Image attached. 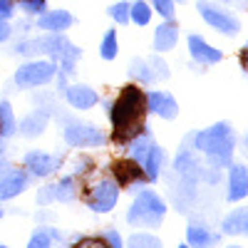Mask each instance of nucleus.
<instances>
[{
  "mask_svg": "<svg viewBox=\"0 0 248 248\" xmlns=\"http://www.w3.org/2000/svg\"><path fill=\"white\" fill-rule=\"evenodd\" d=\"M223 3H236V0H223Z\"/></svg>",
  "mask_w": 248,
  "mask_h": 248,
  "instance_id": "obj_40",
  "label": "nucleus"
},
{
  "mask_svg": "<svg viewBox=\"0 0 248 248\" xmlns=\"http://www.w3.org/2000/svg\"><path fill=\"white\" fill-rule=\"evenodd\" d=\"M15 3L28 15H40V13L47 10V0H15Z\"/></svg>",
  "mask_w": 248,
  "mask_h": 248,
  "instance_id": "obj_30",
  "label": "nucleus"
},
{
  "mask_svg": "<svg viewBox=\"0 0 248 248\" xmlns=\"http://www.w3.org/2000/svg\"><path fill=\"white\" fill-rule=\"evenodd\" d=\"M75 199V176H65L60 184H52L47 189L37 194V203H50V201H72Z\"/></svg>",
  "mask_w": 248,
  "mask_h": 248,
  "instance_id": "obj_17",
  "label": "nucleus"
},
{
  "mask_svg": "<svg viewBox=\"0 0 248 248\" xmlns=\"http://www.w3.org/2000/svg\"><path fill=\"white\" fill-rule=\"evenodd\" d=\"M164 216H167L164 199H159V194H154L152 189H141L127 214V221L139 229H156V226H161Z\"/></svg>",
  "mask_w": 248,
  "mask_h": 248,
  "instance_id": "obj_4",
  "label": "nucleus"
},
{
  "mask_svg": "<svg viewBox=\"0 0 248 248\" xmlns=\"http://www.w3.org/2000/svg\"><path fill=\"white\" fill-rule=\"evenodd\" d=\"M0 218H3V209H0Z\"/></svg>",
  "mask_w": 248,
  "mask_h": 248,
  "instance_id": "obj_42",
  "label": "nucleus"
},
{
  "mask_svg": "<svg viewBox=\"0 0 248 248\" xmlns=\"http://www.w3.org/2000/svg\"><path fill=\"white\" fill-rule=\"evenodd\" d=\"M75 25V17L67 10H45L37 15V28L45 32H65Z\"/></svg>",
  "mask_w": 248,
  "mask_h": 248,
  "instance_id": "obj_14",
  "label": "nucleus"
},
{
  "mask_svg": "<svg viewBox=\"0 0 248 248\" xmlns=\"http://www.w3.org/2000/svg\"><path fill=\"white\" fill-rule=\"evenodd\" d=\"M112 174H114V181H117L119 189H127V186H132L137 181H147L141 164L134 161V159H119V161H114L112 164Z\"/></svg>",
  "mask_w": 248,
  "mask_h": 248,
  "instance_id": "obj_11",
  "label": "nucleus"
},
{
  "mask_svg": "<svg viewBox=\"0 0 248 248\" xmlns=\"http://www.w3.org/2000/svg\"><path fill=\"white\" fill-rule=\"evenodd\" d=\"M127 248H161V241L152 233H134L129 236Z\"/></svg>",
  "mask_w": 248,
  "mask_h": 248,
  "instance_id": "obj_28",
  "label": "nucleus"
},
{
  "mask_svg": "<svg viewBox=\"0 0 248 248\" xmlns=\"http://www.w3.org/2000/svg\"><path fill=\"white\" fill-rule=\"evenodd\" d=\"M0 248H8V246H3V243H0Z\"/></svg>",
  "mask_w": 248,
  "mask_h": 248,
  "instance_id": "obj_43",
  "label": "nucleus"
},
{
  "mask_svg": "<svg viewBox=\"0 0 248 248\" xmlns=\"http://www.w3.org/2000/svg\"><path fill=\"white\" fill-rule=\"evenodd\" d=\"M196 10L201 13V17H203L214 30H218V32H223V35H229V37L236 35V32L241 30L238 17H236L231 10H226V8H221V5H216V3L201 0V3L196 5Z\"/></svg>",
  "mask_w": 248,
  "mask_h": 248,
  "instance_id": "obj_6",
  "label": "nucleus"
},
{
  "mask_svg": "<svg viewBox=\"0 0 248 248\" xmlns=\"http://www.w3.org/2000/svg\"><path fill=\"white\" fill-rule=\"evenodd\" d=\"M15 52L20 55H35V52H45L52 55L55 60H60V87L65 90L67 77L75 75V65L79 60V50L70 43L62 32H47L45 37H35V40H25L15 47Z\"/></svg>",
  "mask_w": 248,
  "mask_h": 248,
  "instance_id": "obj_2",
  "label": "nucleus"
},
{
  "mask_svg": "<svg viewBox=\"0 0 248 248\" xmlns=\"http://www.w3.org/2000/svg\"><path fill=\"white\" fill-rule=\"evenodd\" d=\"M47 124V114L45 112H32L30 117H25L23 122H20V134L23 137H37L40 132L45 129Z\"/></svg>",
  "mask_w": 248,
  "mask_h": 248,
  "instance_id": "obj_24",
  "label": "nucleus"
},
{
  "mask_svg": "<svg viewBox=\"0 0 248 248\" xmlns=\"http://www.w3.org/2000/svg\"><path fill=\"white\" fill-rule=\"evenodd\" d=\"M144 99H147V112L159 114L161 119H174L179 114V105H176V99L169 92L152 90L149 94H144Z\"/></svg>",
  "mask_w": 248,
  "mask_h": 248,
  "instance_id": "obj_12",
  "label": "nucleus"
},
{
  "mask_svg": "<svg viewBox=\"0 0 248 248\" xmlns=\"http://www.w3.org/2000/svg\"><path fill=\"white\" fill-rule=\"evenodd\" d=\"M147 99L144 92L137 85H127L122 87L119 97L114 99V105L109 109V119H112V141L117 144H129L134 137H139L141 132H147Z\"/></svg>",
  "mask_w": 248,
  "mask_h": 248,
  "instance_id": "obj_1",
  "label": "nucleus"
},
{
  "mask_svg": "<svg viewBox=\"0 0 248 248\" xmlns=\"http://www.w3.org/2000/svg\"><path fill=\"white\" fill-rule=\"evenodd\" d=\"M117 50H119V45H117V32H114V30H107L105 37H102L99 55L105 57V60H114V57H117Z\"/></svg>",
  "mask_w": 248,
  "mask_h": 248,
  "instance_id": "obj_27",
  "label": "nucleus"
},
{
  "mask_svg": "<svg viewBox=\"0 0 248 248\" xmlns=\"http://www.w3.org/2000/svg\"><path fill=\"white\" fill-rule=\"evenodd\" d=\"M194 141V149H199L201 154H206L214 167H231V159H233V149H236V134L231 129L229 122H218L214 127L196 132L191 137Z\"/></svg>",
  "mask_w": 248,
  "mask_h": 248,
  "instance_id": "obj_3",
  "label": "nucleus"
},
{
  "mask_svg": "<svg viewBox=\"0 0 248 248\" xmlns=\"http://www.w3.org/2000/svg\"><path fill=\"white\" fill-rule=\"evenodd\" d=\"M117 199H119V186L114 179H102L97 181L90 194H87V206L97 214H107L117 206Z\"/></svg>",
  "mask_w": 248,
  "mask_h": 248,
  "instance_id": "obj_7",
  "label": "nucleus"
},
{
  "mask_svg": "<svg viewBox=\"0 0 248 248\" xmlns=\"http://www.w3.org/2000/svg\"><path fill=\"white\" fill-rule=\"evenodd\" d=\"M15 15V0H0V20H10Z\"/></svg>",
  "mask_w": 248,
  "mask_h": 248,
  "instance_id": "obj_34",
  "label": "nucleus"
},
{
  "mask_svg": "<svg viewBox=\"0 0 248 248\" xmlns=\"http://www.w3.org/2000/svg\"><path fill=\"white\" fill-rule=\"evenodd\" d=\"M221 229L226 236H246L248 238V206L246 209H236L223 218Z\"/></svg>",
  "mask_w": 248,
  "mask_h": 248,
  "instance_id": "obj_22",
  "label": "nucleus"
},
{
  "mask_svg": "<svg viewBox=\"0 0 248 248\" xmlns=\"http://www.w3.org/2000/svg\"><path fill=\"white\" fill-rule=\"evenodd\" d=\"M109 17L114 20V23H119V25H127L129 23V5L127 3H114L112 8H109Z\"/></svg>",
  "mask_w": 248,
  "mask_h": 248,
  "instance_id": "obj_31",
  "label": "nucleus"
},
{
  "mask_svg": "<svg viewBox=\"0 0 248 248\" xmlns=\"http://www.w3.org/2000/svg\"><path fill=\"white\" fill-rule=\"evenodd\" d=\"M28 174L10 161H0V201L15 199L28 189Z\"/></svg>",
  "mask_w": 248,
  "mask_h": 248,
  "instance_id": "obj_8",
  "label": "nucleus"
},
{
  "mask_svg": "<svg viewBox=\"0 0 248 248\" xmlns=\"http://www.w3.org/2000/svg\"><path fill=\"white\" fill-rule=\"evenodd\" d=\"M231 248H238V246H231Z\"/></svg>",
  "mask_w": 248,
  "mask_h": 248,
  "instance_id": "obj_44",
  "label": "nucleus"
},
{
  "mask_svg": "<svg viewBox=\"0 0 248 248\" xmlns=\"http://www.w3.org/2000/svg\"><path fill=\"white\" fill-rule=\"evenodd\" d=\"M57 72V65L50 60H32V62H25L20 65V70L15 72V85L20 90H32V87H40V85H47V82L55 77Z\"/></svg>",
  "mask_w": 248,
  "mask_h": 248,
  "instance_id": "obj_5",
  "label": "nucleus"
},
{
  "mask_svg": "<svg viewBox=\"0 0 248 248\" xmlns=\"http://www.w3.org/2000/svg\"><path fill=\"white\" fill-rule=\"evenodd\" d=\"M102 236H105V241H107L112 248H124V246H122V236H119L117 231H105Z\"/></svg>",
  "mask_w": 248,
  "mask_h": 248,
  "instance_id": "obj_35",
  "label": "nucleus"
},
{
  "mask_svg": "<svg viewBox=\"0 0 248 248\" xmlns=\"http://www.w3.org/2000/svg\"><path fill=\"white\" fill-rule=\"evenodd\" d=\"M243 147H246V156H248V134L243 137Z\"/></svg>",
  "mask_w": 248,
  "mask_h": 248,
  "instance_id": "obj_39",
  "label": "nucleus"
},
{
  "mask_svg": "<svg viewBox=\"0 0 248 248\" xmlns=\"http://www.w3.org/2000/svg\"><path fill=\"white\" fill-rule=\"evenodd\" d=\"M3 152H5V139L0 137V156H3Z\"/></svg>",
  "mask_w": 248,
  "mask_h": 248,
  "instance_id": "obj_38",
  "label": "nucleus"
},
{
  "mask_svg": "<svg viewBox=\"0 0 248 248\" xmlns=\"http://www.w3.org/2000/svg\"><path fill=\"white\" fill-rule=\"evenodd\" d=\"M176 171H179L181 179H186L189 184H194V181H199V179H206L203 167L199 164L194 149H189V147H184V149L179 152V156H176Z\"/></svg>",
  "mask_w": 248,
  "mask_h": 248,
  "instance_id": "obj_15",
  "label": "nucleus"
},
{
  "mask_svg": "<svg viewBox=\"0 0 248 248\" xmlns=\"http://www.w3.org/2000/svg\"><path fill=\"white\" fill-rule=\"evenodd\" d=\"M152 8L164 20H174V0H152Z\"/></svg>",
  "mask_w": 248,
  "mask_h": 248,
  "instance_id": "obj_33",
  "label": "nucleus"
},
{
  "mask_svg": "<svg viewBox=\"0 0 248 248\" xmlns=\"http://www.w3.org/2000/svg\"><path fill=\"white\" fill-rule=\"evenodd\" d=\"M65 94H67V102L75 107V109H90L97 105V92L87 85H72V87H65Z\"/></svg>",
  "mask_w": 248,
  "mask_h": 248,
  "instance_id": "obj_20",
  "label": "nucleus"
},
{
  "mask_svg": "<svg viewBox=\"0 0 248 248\" xmlns=\"http://www.w3.org/2000/svg\"><path fill=\"white\" fill-rule=\"evenodd\" d=\"M65 141L70 147H102V144H105V134H102L94 124L70 122L65 127Z\"/></svg>",
  "mask_w": 248,
  "mask_h": 248,
  "instance_id": "obj_9",
  "label": "nucleus"
},
{
  "mask_svg": "<svg viewBox=\"0 0 248 248\" xmlns=\"http://www.w3.org/2000/svg\"><path fill=\"white\" fill-rule=\"evenodd\" d=\"M50 243H52V238H50V231H47V229H37V231L30 236V241H28V248H50Z\"/></svg>",
  "mask_w": 248,
  "mask_h": 248,
  "instance_id": "obj_32",
  "label": "nucleus"
},
{
  "mask_svg": "<svg viewBox=\"0 0 248 248\" xmlns=\"http://www.w3.org/2000/svg\"><path fill=\"white\" fill-rule=\"evenodd\" d=\"M248 196V169L236 164L229 174V201H243Z\"/></svg>",
  "mask_w": 248,
  "mask_h": 248,
  "instance_id": "obj_19",
  "label": "nucleus"
},
{
  "mask_svg": "<svg viewBox=\"0 0 248 248\" xmlns=\"http://www.w3.org/2000/svg\"><path fill=\"white\" fill-rule=\"evenodd\" d=\"M186 241H189L191 248H216L221 241V233L211 231L209 226L203 223H191L186 229Z\"/></svg>",
  "mask_w": 248,
  "mask_h": 248,
  "instance_id": "obj_18",
  "label": "nucleus"
},
{
  "mask_svg": "<svg viewBox=\"0 0 248 248\" xmlns=\"http://www.w3.org/2000/svg\"><path fill=\"white\" fill-rule=\"evenodd\" d=\"M62 159L57 154H45V152H28L25 154V169L35 176H50L55 169H60Z\"/></svg>",
  "mask_w": 248,
  "mask_h": 248,
  "instance_id": "obj_13",
  "label": "nucleus"
},
{
  "mask_svg": "<svg viewBox=\"0 0 248 248\" xmlns=\"http://www.w3.org/2000/svg\"><path fill=\"white\" fill-rule=\"evenodd\" d=\"M161 164H164V152H161V147L152 144L149 152H147V156H144V161H141V169H144V176H147V181H156V179H159Z\"/></svg>",
  "mask_w": 248,
  "mask_h": 248,
  "instance_id": "obj_23",
  "label": "nucleus"
},
{
  "mask_svg": "<svg viewBox=\"0 0 248 248\" xmlns=\"http://www.w3.org/2000/svg\"><path fill=\"white\" fill-rule=\"evenodd\" d=\"M129 20L137 25H149L152 20V5L147 0H137V3L129 5Z\"/></svg>",
  "mask_w": 248,
  "mask_h": 248,
  "instance_id": "obj_26",
  "label": "nucleus"
},
{
  "mask_svg": "<svg viewBox=\"0 0 248 248\" xmlns=\"http://www.w3.org/2000/svg\"><path fill=\"white\" fill-rule=\"evenodd\" d=\"M179 248H191V246H179Z\"/></svg>",
  "mask_w": 248,
  "mask_h": 248,
  "instance_id": "obj_41",
  "label": "nucleus"
},
{
  "mask_svg": "<svg viewBox=\"0 0 248 248\" xmlns=\"http://www.w3.org/2000/svg\"><path fill=\"white\" fill-rule=\"evenodd\" d=\"M238 62H241V67H243V72L248 75V43L243 45V50L238 52Z\"/></svg>",
  "mask_w": 248,
  "mask_h": 248,
  "instance_id": "obj_37",
  "label": "nucleus"
},
{
  "mask_svg": "<svg viewBox=\"0 0 248 248\" xmlns=\"http://www.w3.org/2000/svg\"><path fill=\"white\" fill-rule=\"evenodd\" d=\"M189 52H191V57L196 62H201V65H216V62L223 60V52L216 50V47H211L199 35H189Z\"/></svg>",
  "mask_w": 248,
  "mask_h": 248,
  "instance_id": "obj_16",
  "label": "nucleus"
},
{
  "mask_svg": "<svg viewBox=\"0 0 248 248\" xmlns=\"http://www.w3.org/2000/svg\"><path fill=\"white\" fill-rule=\"evenodd\" d=\"M17 129V122H15V114H13V107H10V102L3 99L0 102V137L8 139L13 137Z\"/></svg>",
  "mask_w": 248,
  "mask_h": 248,
  "instance_id": "obj_25",
  "label": "nucleus"
},
{
  "mask_svg": "<svg viewBox=\"0 0 248 248\" xmlns=\"http://www.w3.org/2000/svg\"><path fill=\"white\" fill-rule=\"evenodd\" d=\"M176 40H179V28L174 25V20H167V23H161L154 30V50L156 52H169V50H174Z\"/></svg>",
  "mask_w": 248,
  "mask_h": 248,
  "instance_id": "obj_21",
  "label": "nucleus"
},
{
  "mask_svg": "<svg viewBox=\"0 0 248 248\" xmlns=\"http://www.w3.org/2000/svg\"><path fill=\"white\" fill-rule=\"evenodd\" d=\"M129 75L137 77L139 82H144V85H149V82L154 79H167L169 77V67L167 62H161L156 55L149 57V60H132L129 62Z\"/></svg>",
  "mask_w": 248,
  "mask_h": 248,
  "instance_id": "obj_10",
  "label": "nucleus"
},
{
  "mask_svg": "<svg viewBox=\"0 0 248 248\" xmlns=\"http://www.w3.org/2000/svg\"><path fill=\"white\" fill-rule=\"evenodd\" d=\"M10 35H13V28L8 25V20H0V43H5Z\"/></svg>",
  "mask_w": 248,
  "mask_h": 248,
  "instance_id": "obj_36",
  "label": "nucleus"
},
{
  "mask_svg": "<svg viewBox=\"0 0 248 248\" xmlns=\"http://www.w3.org/2000/svg\"><path fill=\"white\" fill-rule=\"evenodd\" d=\"M70 248H112V246L105 241V236H82Z\"/></svg>",
  "mask_w": 248,
  "mask_h": 248,
  "instance_id": "obj_29",
  "label": "nucleus"
}]
</instances>
